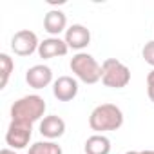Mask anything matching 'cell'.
<instances>
[{"label":"cell","instance_id":"obj_1","mask_svg":"<svg viewBox=\"0 0 154 154\" xmlns=\"http://www.w3.org/2000/svg\"><path fill=\"white\" fill-rule=\"evenodd\" d=\"M123 125V112L114 103H102L96 105L89 116V127L96 134L118 131Z\"/></svg>","mask_w":154,"mask_h":154},{"label":"cell","instance_id":"obj_2","mask_svg":"<svg viewBox=\"0 0 154 154\" xmlns=\"http://www.w3.org/2000/svg\"><path fill=\"white\" fill-rule=\"evenodd\" d=\"M45 100L38 94H27L22 96L20 100H17L11 105V120L13 122H20V123H27L33 125L35 122H38L40 118H45Z\"/></svg>","mask_w":154,"mask_h":154},{"label":"cell","instance_id":"obj_3","mask_svg":"<svg viewBox=\"0 0 154 154\" xmlns=\"http://www.w3.org/2000/svg\"><path fill=\"white\" fill-rule=\"evenodd\" d=\"M69 67L74 72L76 78L84 84L93 85V84H98L102 80V65L89 53H76L71 58Z\"/></svg>","mask_w":154,"mask_h":154},{"label":"cell","instance_id":"obj_4","mask_svg":"<svg viewBox=\"0 0 154 154\" xmlns=\"http://www.w3.org/2000/svg\"><path fill=\"white\" fill-rule=\"evenodd\" d=\"M102 82L105 87L123 89L131 82V69L116 58H107L102 63Z\"/></svg>","mask_w":154,"mask_h":154},{"label":"cell","instance_id":"obj_5","mask_svg":"<svg viewBox=\"0 0 154 154\" xmlns=\"http://www.w3.org/2000/svg\"><path fill=\"white\" fill-rule=\"evenodd\" d=\"M31 136H33V125L11 120L9 127H8V132H6V143L9 145V149L20 150V149H26L29 145Z\"/></svg>","mask_w":154,"mask_h":154},{"label":"cell","instance_id":"obj_6","mask_svg":"<svg viewBox=\"0 0 154 154\" xmlns=\"http://www.w3.org/2000/svg\"><path fill=\"white\" fill-rule=\"evenodd\" d=\"M38 45H40L38 36L31 29L17 31L13 35V38H11V49L18 56H29V54H33L35 51H38Z\"/></svg>","mask_w":154,"mask_h":154},{"label":"cell","instance_id":"obj_7","mask_svg":"<svg viewBox=\"0 0 154 154\" xmlns=\"http://www.w3.org/2000/svg\"><path fill=\"white\" fill-rule=\"evenodd\" d=\"M63 40L69 45V49H76L82 53V49H85L91 44V31L82 24H72L67 27Z\"/></svg>","mask_w":154,"mask_h":154},{"label":"cell","instance_id":"obj_8","mask_svg":"<svg viewBox=\"0 0 154 154\" xmlns=\"http://www.w3.org/2000/svg\"><path fill=\"white\" fill-rule=\"evenodd\" d=\"M26 82L33 89H44L53 82V71H51V67H47L44 63L33 65L26 72Z\"/></svg>","mask_w":154,"mask_h":154},{"label":"cell","instance_id":"obj_9","mask_svg":"<svg viewBox=\"0 0 154 154\" xmlns=\"http://www.w3.org/2000/svg\"><path fill=\"white\" fill-rule=\"evenodd\" d=\"M53 94L60 102H71L78 94V82L72 76H60L53 82Z\"/></svg>","mask_w":154,"mask_h":154},{"label":"cell","instance_id":"obj_10","mask_svg":"<svg viewBox=\"0 0 154 154\" xmlns=\"http://www.w3.org/2000/svg\"><path fill=\"white\" fill-rule=\"evenodd\" d=\"M69 51V45L65 44V40H62L60 36H49L44 42H40L38 45V54L44 60H51V58H58V56H65Z\"/></svg>","mask_w":154,"mask_h":154},{"label":"cell","instance_id":"obj_11","mask_svg":"<svg viewBox=\"0 0 154 154\" xmlns=\"http://www.w3.org/2000/svg\"><path fill=\"white\" fill-rule=\"evenodd\" d=\"M44 29L51 36H58L60 33L67 31V17L60 9H51L44 17Z\"/></svg>","mask_w":154,"mask_h":154},{"label":"cell","instance_id":"obj_12","mask_svg":"<svg viewBox=\"0 0 154 154\" xmlns=\"http://www.w3.org/2000/svg\"><path fill=\"white\" fill-rule=\"evenodd\" d=\"M65 132V122L56 116V114H51V116H45L42 122H40V134L44 138H47L49 141L63 136Z\"/></svg>","mask_w":154,"mask_h":154},{"label":"cell","instance_id":"obj_13","mask_svg":"<svg viewBox=\"0 0 154 154\" xmlns=\"http://www.w3.org/2000/svg\"><path fill=\"white\" fill-rule=\"evenodd\" d=\"M84 150H85V154H109L111 152V140L103 134H93L87 138Z\"/></svg>","mask_w":154,"mask_h":154},{"label":"cell","instance_id":"obj_14","mask_svg":"<svg viewBox=\"0 0 154 154\" xmlns=\"http://www.w3.org/2000/svg\"><path fill=\"white\" fill-rule=\"evenodd\" d=\"M15 71V62L13 58L8 54V53H0V74H2V78H0V89H4L9 82V76L11 72Z\"/></svg>","mask_w":154,"mask_h":154},{"label":"cell","instance_id":"obj_15","mask_svg":"<svg viewBox=\"0 0 154 154\" xmlns=\"http://www.w3.org/2000/svg\"><path fill=\"white\" fill-rule=\"evenodd\" d=\"M27 154H63L62 147L54 141H36L29 147Z\"/></svg>","mask_w":154,"mask_h":154},{"label":"cell","instance_id":"obj_16","mask_svg":"<svg viewBox=\"0 0 154 154\" xmlns=\"http://www.w3.org/2000/svg\"><path fill=\"white\" fill-rule=\"evenodd\" d=\"M141 56H143V60H145L149 65L154 67V40H150V42H147V44L143 45Z\"/></svg>","mask_w":154,"mask_h":154},{"label":"cell","instance_id":"obj_17","mask_svg":"<svg viewBox=\"0 0 154 154\" xmlns=\"http://www.w3.org/2000/svg\"><path fill=\"white\" fill-rule=\"evenodd\" d=\"M147 96L154 103V69L147 74Z\"/></svg>","mask_w":154,"mask_h":154},{"label":"cell","instance_id":"obj_18","mask_svg":"<svg viewBox=\"0 0 154 154\" xmlns=\"http://www.w3.org/2000/svg\"><path fill=\"white\" fill-rule=\"evenodd\" d=\"M0 154H17L13 149H2V150H0Z\"/></svg>","mask_w":154,"mask_h":154},{"label":"cell","instance_id":"obj_19","mask_svg":"<svg viewBox=\"0 0 154 154\" xmlns=\"http://www.w3.org/2000/svg\"><path fill=\"white\" fill-rule=\"evenodd\" d=\"M140 154H154V150H141Z\"/></svg>","mask_w":154,"mask_h":154},{"label":"cell","instance_id":"obj_20","mask_svg":"<svg viewBox=\"0 0 154 154\" xmlns=\"http://www.w3.org/2000/svg\"><path fill=\"white\" fill-rule=\"evenodd\" d=\"M127 154H140V152H136V150H131V152H127Z\"/></svg>","mask_w":154,"mask_h":154}]
</instances>
